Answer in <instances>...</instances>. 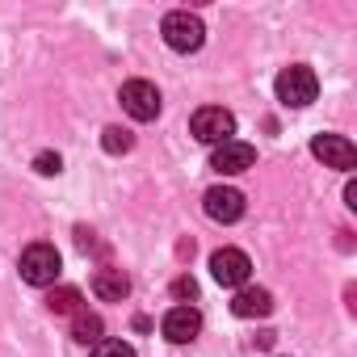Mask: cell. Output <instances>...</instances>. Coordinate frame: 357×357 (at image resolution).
Segmentation results:
<instances>
[{
	"label": "cell",
	"mask_w": 357,
	"mask_h": 357,
	"mask_svg": "<svg viewBox=\"0 0 357 357\" xmlns=\"http://www.w3.org/2000/svg\"><path fill=\"white\" fill-rule=\"evenodd\" d=\"M93 294H97L101 303H122V298L130 294V278H126L122 269H97V273H93Z\"/></svg>",
	"instance_id": "cell-12"
},
{
	"label": "cell",
	"mask_w": 357,
	"mask_h": 357,
	"mask_svg": "<svg viewBox=\"0 0 357 357\" xmlns=\"http://www.w3.org/2000/svg\"><path fill=\"white\" fill-rule=\"evenodd\" d=\"M59 269H63V261H59V248L55 244H30L22 252V278L30 286H55L59 282Z\"/></svg>",
	"instance_id": "cell-3"
},
{
	"label": "cell",
	"mask_w": 357,
	"mask_h": 357,
	"mask_svg": "<svg viewBox=\"0 0 357 357\" xmlns=\"http://www.w3.org/2000/svg\"><path fill=\"white\" fill-rule=\"evenodd\" d=\"M93 357H135V349L126 340H97L93 344Z\"/></svg>",
	"instance_id": "cell-16"
},
{
	"label": "cell",
	"mask_w": 357,
	"mask_h": 357,
	"mask_svg": "<svg viewBox=\"0 0 357 357\" xmlns=\"http://www.w3.org/2000/svg\"><path fill=\"white\" fill-rule=\"evenodd\" d=\"M101 147H105L109 155H122V151L135 147V135H130L126 126H105V130H101Z\"/></svg>",
	"instance_id": "cell-15"
},
{
	"label": "cell",
	"mask_w": 357,
	"mask_h": 357,
	"mask_svg": "<svg viewBox=\"0 0 357 357\" xmlns=\"http://www.w3.org/2000/svg\"><path fill=\"white\" fill-rule=\"evenodd\" d=\"M118 101H122V109L135 118V122H151L155 114H160V89L151 84V80H126L122 84V93H118Z\"/></svg>",
	"instance_id": "cell-5"
},
{
	"label": "cell",
	"mask_w": 357,
	"mask_h": 357,
	"mask_svg": "<svg viewBox=\"0 0 357 357\" xmlns=\"http://www.w3.org/2000/svg\"><path fill=\"white\" fill-rule=\"evenodd\" d=\"M344 202H349V206H357V181H349V185H344Z\"/></svg>",
	"instance_id": "cell-19"
},
{
	"label": "cell",
	"mask_w": 357,
	"mask_h": 357,
	"mask_svg": "<svg viewBox=\"0 0 357 357\" xmlns=\"http://www.w3.org/2000/svg\"><path fill=\"white\" fill-rule=\"evenodd\" d=\"M273 89H278V101L290 105V109H307V105L319 97V80H315V72H311L307 63L282 68V76H278Z\"/></svg>",
	"instance_id": "cell-1"
},
{
	"label": "cell",
	"mask_w": 357,
	"mask_h": 357,
	"mask_svg": "<svg viewBox=\"0 0 357 357\" xmlns=\"http://www.w3.org/2000/svg\"><path fill=\"white\" fill-rule=\"evenodd\" d=\"M80 303H84V298H80L76 286H55V290L47 294V307H51L55 315H76V311H84Z\"/></svg>",
	"instance_id": "cell-14"
},
{
	"label": "cell",
	"mask_w": 357,
	"mask_h": 357,
	"mask_svg": "<svg viewBox=\"0 0 357 357\" xmlns=\"http://www.w3.org/2000/svg\"><path fill=\"white\" fill-rule=\"evenodd\" d=\"M172 294H176V298H198V282L181 273V278H176V282H172Z\"/></svg>",
	"instance_id": "cell-18"
},
{
	"label": "cell",
	"mask_w": 357,
	"mask_h": 357,
	"mask_svg": "<svg viewBox=\"0 0 357 357\" xmlns=\"http://www.w3.org/2000/svg\"><path fill=\"white\" fill-rule=\"evenodd\" d=\"M231 311H236L240 319H265V315L273 311V294L261 290V286H240L236 298H231Z\"/></svg>",
	"instance_id": "cell-11"
},
{
	"label": "cell",
	"mask_w": 357,
	"mask_h": 357,
	"mask_svg": "<svg viewBox=\"0 0 357 357\" xmlns=\"http://www.w3.org/2000/svg\"><path fill=\"white\" fill-rule=\"evenodd\" d=\"M101 332H105L101 315H93V311H76V315H72V340H76V344H97Z\"/></svg>",
	"instance_id": "cell-13"
},
{
	"label": "cell",
	"mask_w": 357,
	"mask_h": 357,
	"mask_svg": "<svg viewBox=\"0 0 357 357\" xmlns=\"http://www.w3.org/2000/svg\"><path fill=\"white\" fill-rule=\"evenodd\" d=\"M160 328H164V336H168L172 344H190V340L202 332V311H198V307H172Z\"/></svg>",
	"instance_id": "cell-10"
},
{
	"label": "cell",
	"mask_w": 357,
	"mask_h": 357,
	"mask_svg": "<svg viewBox=\"0 0 357 357\" xmlns=\"http://www.w3.org/2000/svg\"><path fill=\"white\" fill-rule=\"evenodd\" d=\"M190 130H194V139L219 147V143H227V139L236 135V114L223 109V105H202V109L190 118Z\"/></svg>",
	"instance_id": "cell-4"
},
{
	"label": "cell",
	"mask_w": 357,
	"mask_h": 357,
	"mask_svg": "<svg viewBox=\"0 0 357 357\" xmlns=\"http://www.w3.org/2000/svg\"><path fill=\"white\" fill-rule=\"evenodd\" d=\"M311 155L324 160V168H340V172H349L357 164V147L344 135H315L311 139Z\"/></svg>",
	"instance_id": "cell-7"
},
{
	"label": "cell",
	"mask_w": 357,
	"mask_h": 357,
	"mask_svg": "<svg viewBox=\"0 0 357 357\" xmlns=\"http://www.w3.org/2000/svg\"><path fill=\"white\" fill-rule=\"evenodd\" d=\"M202 206H206V215H211L215 223H236V219H244V194L231 190V185H215V190H206Z\"/></svg>",
	"instance_id": "cell-9"
},
{
	"label": "cell",
	"mask_w": 357,
	"mask_h": 357,
	"mask_svg": "<svg viewBox=\"0 0 357 357\" xmlns=\"http://www.w3.org/2000/svg\"><path fill=\"white\" fill-rule=\"evenodd\" d=\"M160 34H164V43H168L172 51H181V55H190V51H198V47L206 43V26H202V17H194L190 9L168 13L164 26H160Z\"/></svg>",
	"instance_id": "cell-2"
},
{
	"label": "cell",
	"mask_w": 357,
	"mask_h": 357,
	"mask_svg": "<svg viewBox=\"0 0 357 357\" xmlns=\"http://www.w3.org/2000/svg\"><path fill=\"white\" fill-rule=\"evenodd\" d=\"M34 168H38L43 176H55V172L63 168V160H59L55 151H38V155H34Z\"/></svg>",
	"instance_id": "cell-17"
},
{
	"label": "cell",
	"mask_w": 357,
	"mask_h": 357,
	"mask_svg": "<svg viewBox=\"0 0 357 357\" xmlns=\"http://www.w3.org/2000/svg\"><path fill=\"white\" fill-rule=\"evenodd\" d=\"M252 164H257V147H252V143H244V139H227V143H219V147H215V155H211V168H215V172H223V176L248 172Z\"/></svg>",
	"instance_id": "cell-8"
},
{
	"label": "cell",
	"mask_w": 357,
	"mask_h": 357,
	"mask_svg": "<svg viewBox=\"0 0 357 357\" xmlns=\"http://www.w3.org/2000/svg\"><path fill=\"white\" fill-rule=\"evenodd\" d=\"M211 273H215L219 286L240 290V286H248V278H252V261H248V252H240V248H219V252L211 257Z\"/></svg>",
	"instance_id": "cell-6"
}]
</instances>
